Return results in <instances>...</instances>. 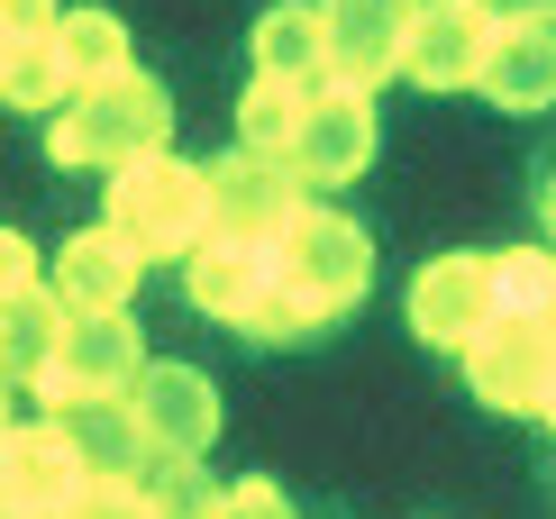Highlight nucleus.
Listing matches in <instances>:
<instances>
[{
	"mask_svg": "<svg viewBox=\"0 0 556 519\" xmlns=\"http://www.w3.org/2000/svg\"><path fill=\"white\" fill-rule=\"evenodd\" d=\"M283 164L311 182V192L356 182L365 164H375V91H338V83H319L311 110H301V137H292Z\"/></svg>",
	"mask_w": 556,
	"mask_h": 519,
	"instance_id": "9",
	"label": "nucleus"
},
{
	"mask_svg": "<svg viewBox=\"0 0 556 519\" xmlns=\"http://www.w3.org/2000/svg\"><path fill=\"white\" fill-rule=\"evenodd\" d=\"M274 274L301 282V292L338 319V311H356L365 282H375V238H365L346 210H319V201H311V210L283 228V246H274Z\"/></svg>",
	"mask_w": 556,
	"mask_h": 519,
	"instance_id": "4",
	"label": "nucleus"
},
{
	"mask_svg": "<svg viewBox=\"0 0 556 519\" xmlns=\"http://www.w3.org/2000/svg\"><path fill=\"white\" fill-rule=\"evenodd\" d=\"M493 37L502 18L483 10V0H420V18H410V55H402V83L420 91H475L483 64H493Z\"/></svg>",
	"mask_w": 556,
	"mask_h": 519,
	"instance_id": "8",
	"label": "nucleus"
},
{
	"mask_svg": "<svg viewBox=\"0 0 556 519\" xmlns=\"http://www.w3.org/2000/svg\"><path fill=\"white\" fill-rule=\"evenodd\" d=\"M64 519H155V502H147V483H83Z\"/></svg>",
	"mask_w": 556,
	"mask_h": 519,
	"instance_id": "25",
	"label": "nucleus"
},
{
	"mask_svg": "<svg viewBox=\"0 0 556 519\" xmlns=\"http://www.w3.org/2000/svg\"><path fill=\"white\" fill-rule=\"evenodd\" d=\"M410 328L429 346H447V356H466L493 328V255H429L410 274Z\"/></svg>",
	"mask_w": 556,
	"mask_h": 519,
	"instance_id": "10",
	"label": "nucleus"
},
{
	"mask_svg": "<svg viewBox=\"0 0 556 519\" xmlns=\"http://www.w3.org/2000/svg\"><path fill=\"white\" fill-rule=\"evenodd\" d=\"M274 274V246H238V238H201L192 255H182V301H192L201 319H247V301L265 292Z\"/></svg>",
	"mask_w": 556,
	"mask_h": 519,
	"instance_id": "15",
	"label": "nucleus"
},
{
	"mask_svg": "<svg viewBox=\"0 0 556 519\" xmlns=\"http://www.w3.org/2000/svg\"><path fill=\"white\" fill-rule=\"evenodd\" d=\"M55 338H64V301L46 292H18V301H0V383H37V365L55 356Z\"/></svg>",
	"mask_w": 556,
	"mask_h": 519,
	"instance_id": "19",
	"label": "nucleus"
},
{
	"mask_svg": "<svg viewBox=\"0 0 556 519\" xmlns=\"http://www.w3.org/2000/svg\"><path fill=\"white\" fill-rule=\"evenodd\" d=\"M128 410H137V429H147L155 456H201L219 438V392H211L201 365H147L137 392H128Z\"/></svg>",
	"mask_w": 556,
	"mask_h": 519,
	"instance_id": "11",
	"label": "nucleus"
},
{
	"mask_svg": "<svg viewBox=\"0 0 556 519\" xmlns=\"http://www.w3.org/2000/svg\"><path fill=\"white\" fill-rule=\"evenodd\" d=\"M0 101H18V110H64V101H74L64 46H55V37H18V46H0Z\"/></svg>",
	"mask_w": 556,
	"mask_h": 519,
	"instance_id": "20",
	"label": "nucleus"
},
{
	"mask_svg": "<svg viewBox=\"0 0 556 519\" xmlns=\"http://www.w3.org/2000/svg\"><path fill=\"white\" fill-rule=\"evenodd\" d=\"M256 46V74H283V83H329V46H319V0H274V10L247 28Z\"/></svg>",
	"mask_w": 556,
	"mask_h": 519,
	"instance_id": "17",
	"label": "nucleus"
},
{
	"mask_svg": "<svg viewBox=\"0 0 556 519\" xmlns=\"http://www.w3.org/2000/svg\"><path fill=\"white\" fill-rule=\"evenodd\" d=\"M0 519H37V510H10V502H0Z\"/></svg>",
	"mask_w": 556,
	"mask_h": 519,
	"instance_id": "32",
	"label": "nucleus"
},
{
	"mask_svg": "<svg viewBox=\"0 0 556 519\" xmlns=\"http://www.w3.org/2000/svg\"><path fill=\"white\" fill-rule=\"evenodd\" d=\"M55 46H64V74H74V91L128 74V28H119L110 10H64V18H55Z\"/></svg>",
	"mask_w": 556,
	"mask_h": 519,
	"instance_id": "21",
	"label": "nucleus"
},
{
	"mask_svg": "<svg viewBox=\"0 0 556 519\" xmlns=\"http://www.w3.org/2000/svg\"><path fill=\"white\" fill-rule=\"evenodd\" d=\"M483 101L511 110V119H539L556 110V18H502L493 37V64H483Z\"/></svg>",
	"mask_w": 556,
	"mask_h": 519,
	"instance_id": "14",
	"label": "nucleus"
},
{
	"mask_svg": "<svg viewBox=\"0 0 556 519\" xmlns=\"http://www.w3.org/2000/svg\"><path fill=\"white\" fill-rule=\"evenodd\" d=\"M539 419H547V438H556V383H547V410H539Z\"/></svg>",
	"mask_w": 556,
	"mask_h": 519,
	"instance_id": "31",
	"label": "nucleus"
},
{
	"mask_svg": "<svg viewBox=\"0 0 556 519\" xmlns=\"http://www.w3.org/2000/svg\"><path fill=\"white\" fill-rule=\"evenodd\" d=\"M493 311L556 319V255H547V246H502V255H493Z\"/></svg>",
	"mask_w": 556,
	"mask_h": 519,
	"instance_id": "23",
	"label": "nucleus"
},
{
	"mask_svg": "<svg viewBox=\"0 0 556 519\" xmlns=\"http://www.w3.org/2000/svg\"><path fill=\"white\" fill-rule=\"evenodd\" d=\"M137 483H147L155 519H211V510H219V492H211V474H201V456H155Z\"/></svg>",
	"mask_w": 556,
	"mask_h": 519,
	"instance_id": "24",
	"label": "nucleus"
},
{
	"mask_svg": "<svg viewBox=\"0 0 556 519\" xmlns=\"http://www.w3.org/2000/svg\"><path fill=\"white\" fill-rule=\"evenodd\" d=\"M466 383H475L483 410L539 419V410H547V383H556V319H511V311H493V328L466 346Z\"/></svg>",
	"mask_w": 556,
	"mask_h": 519,
	"instance_id": "5",
	"label": "nucleus"
},
{
	"mask_svg": "<svg viewBox=\"0 0 556 519\" xmlns=\"http://www.w3.org/2000/svg\"><path fill=\"white\" fill-rule=\"evenodd\" d=\"M101 228L137 265H182V255L211 238V164H182L174 147L119 164L110 192H101Z\"/></svg>",
	"mask_w": 556,
	"mask_h": 519,
	"instance_id": "2",
	"label": "nucleus"
},
{
	"mask_svg": "<svg viewBox=\"0 0 556 519\" xmlns=\"http://www.w3.org/2000/svg\"><path fill=\"white\" fill-rule=\"evenodd\" d=\"M83 483H91V474H83L74 438H64L55 419H37V429H0V502H10V510L64 519Z\"/></svg>",
	"mask_w": 556,
	"mask_h": 519,
	"instance_id": "12",
	"label": "nucleus"
},
{
	"mask_svg": "<svg viewBox=\"0 0 556 519\" xmlns=\"http://www.w3.org/2000/svg\"><path fill=\"white\" fill-rule=\"evenodd\" d=\"M410 18H420V0H319L329 83H338V91H383V83H402Z\"/></svg>",
	"mask_w": 556,
	"mask_h": 519,
	"instance_id": "7",
	"label": "nucleus"
},
{
	"mask_svg": "<svg viewBox=\"0 0 556 519\" xmlns=\"http://www.w3.org/2000/svg\"><path fill=\"white\" fill-rule=\"evenodd\" d=\"M46 282V255L18 238V228H0V301H18V292H37Z\"/></svg>",
	"mask_w": 556,
	"mask_h": 519,
	"instance_id": "27",
	"label": "nucleus"
},
{
	"mask_svg": "<svg viewBox=\"0 0 556 519\" xmlns=\"http://www.w3.org/2000/svg\"><path fill=\"white\" fill-rule=\"evenodd\" d=\"M55 429L74 438V456H83L91 483H137L155 465V446H147V429H137L128 401H74V410H55Z\"/></svg>",
	"mask_w": 556,
	"mask_h": 519,
	"instance_id": "16",
	"label": "nucleus"
},
{
	"mask_svg": "<svg viewBox=\"0 0 556 519\" xmlns=\"http://www.w3.org/2000/svg\"><path fill=\"white\" fill-rule=\"evenodd\" d=\"M211 519H301L292 502H283V483H274V474H247V483H228L219 492V510Z\"/></svg>",
	"mask_w": 556,
	"mask_h": 519,
	"instance_id": "26",
	"label": "nucleus"
},
{
	"mask_svg": "<svg viewBox=\"0 0 556 519\" xmlns=\"http://www.w3.org/2000/svg\"><path fill=\"white\" fill-rule=\"evenodd\" d=\"M147 365H155V356H147V338H137L128 311H110V319H64L55 356L37 365L28 392L46 401V410H74V401H128Z\"/></svg>",
	"mask_w": 556,
	"mask_h": 519,
	"instance_id": "3",
	"label": "nucleus"
},
{
	"mask_svg": "<svg viewBox=\"0 0 556 519\" xmlns=\"http://www.w3.org/2000/svg\"><path fill=\"white\" fill-rule=\"evenodd\" d=\"M329 328V311H319L301 282H283V274H265V292L247 301V319H238V338H256V346H301V338H319Z\"/></svg>",
	"mask_w": 556,
	"mask_h": 519,
	"instance_id": "22",
	"label": "nucleus"
},
{
	"mask_svg": "<svg viewBox=\"0 0 556 519\" xmlns=\"http://www.w3.org/2000/svg\"><path fill=\"white\" fill-rule=\"evenodd\" d=\"M137 255L110 238V228H83V238H64V255L46 265V292L64 301V319H110V311H128L137 301Z\"/></svg>",
	"mask_w": 556,
	"mask_h": 519,
	"instance_id": "13",
	"label": "nucleus"
},
{
	"mask_svg": "<svg viewBox=\"0 0 556 519\" xmlns=\"http://www.w3.org/2000/svg\"><path fill=\"white\" fill-rule=\"evenodd\" d=\"M311 91H319V83L256 74V83L238 91V147H247V155H274V164H283V155H292V137H301V110H311Z\"/></svg>",
	"mask_w": 556,
	"mask_h": 519,
	"instance_id": "18",
	"label": "nucleus"
},
{
	"mask_svg": "<svg viewBox=\"0 0 556 519\" xmlns=\"http://www.w3.org/2000/svg\"><path fill=\"white\" fill-rule=\"evenodd\" d=\"M311 210V182L274 155H219L211 164V238H238V246H283V228Z\"/></svg>",
	"mask_w": 556,
	"mask_h": 519,
	"instance_id": "6",
	"label": "nucleus"
},
{
	"mask_svg": "<svg viewBox=\"0 0 556 519\" xmlns=\"http://www.w3.org/2000/svg\"><path fill=\"white\" fill-rule=\"evenodd\" d=\"M539 219H547V238H556V174H547V192H539Z\"/></svg>",
	"mask_w": 556,
	"mask_h": 519,
	"instance_id": "30",
	"label": "nucleus"
},
{
	"mask_svg": "<svg viewBox=\"0 0 556 519\" xmlns=\"http://www.w3.org/2000/svg\"><path fill=\"white\" fill-rule=\"evenodd\" d=\"M493 18H556V0H483Z\"/></svg>",
	"mask_w": 556,
	"mask_h": 519,
	"instance_id": "29",
	"label": "nucleus"
},
{
	"mask_svg": "<svg viewBox=\"0 0 556 519\" xmlns=\"http://www.w3.org/2000/svg\"><path fill=\"white\" fill-rule=\"evenodd\" d=\"M55 0H0V46H18V37H55Z\"/></svg>",
	"mask_w": 556,
	"mask_h": 519,
	"instance_id": "28",
	"label": "nucleus"
},
{
	"mask_svg": "<svg viewBox=\"0 0 556 519\" xmlns=\"http://www.w3.org/2000/svg\"><path fill=\"white\" fill-rule=\"evenodd\" d=\"M174 147V91L155 74H110V83H83L74 101L46 119V155L64 174H119L137 155H165Z\"/></svg>",
	"mask_w": 556,
	"mask_h": 519,
	"instance_id": "1",
	"label": "nucleus"
}]
</instances>
